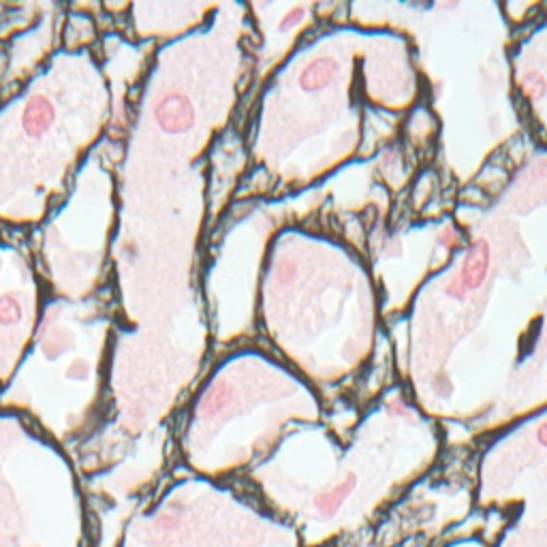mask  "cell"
I'll return each instance as SVG.
<instances>
[{
  "instance_id": "2",
  "label": "cell",
  "mask_w": 547,
  "mask_h": 547,
  "mask_svg": "<svg viewBox=\"0 0 547 547\" xmlns=\"http://www.w3.org/2000/svg\"><path fill=\"white\" fill-rule=\"evenodd\" d=\"M537 443L547 449V419L537 427Z\"/></svg>"
},
{
  "instance_id": "1",
  "label": "cell",
  "mask_w": 547,
  "mask_h": 547,
  "mask_svg": "<svg viewBox=\"0 0 547 547\" xmlns=\"http://www.w3.org/2000/svg\"><path fill=\"white\" fill-rule=\"evenodd\" d=\"M355 485H357V475L355 473H346V477L336 487H331V490H327V492H323V494H319L315 498L317 511L323 517H334L342 509V504L346 502V498L353 494Z\"/></svg>"
}]
</instances>
